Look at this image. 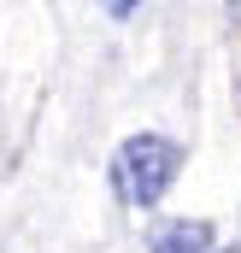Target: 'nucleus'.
<instances>
[{"mask_svg": "<svg viewBox=\"0 0 241 253\" xmlns=\"http://www.w3.org/2000/svg\"><path fill=\"white\" fill-rule=\"evenodd\" d=\"M177 165H182L177 141H165V135H129L112 153V189H118L123 206H153L177 183Z\"/></svg>", "mask_w": 241, "mask_h": 253, "instance_id": "nucleus-1", "label": "nucleus"}, {"mask_svg": "<svg viewBox=\"0 0 241 253\" xmlns=\"http://www.w3.org/2000/svg\"><path fill=\"white\" fill-rule=\"evenodd\" d=\"M147 248L153 253H212V224H200V218H171V224H159V230L147 236Z\"/></svg>", "mask_w": 241, "mask_h": 253, "instance_id": "nucleus-2", "label": "nucleus"}, {"mask_svg": "<svg viewBox=\"0 0 241 253\" xmlns=\"http://www.w3.org/2000/svg\"><path fill=\"white\" fill-rule=\"evenodd\" d=\"M224 253H241V242H230V248H224Z\"/></svg>", "mask_w": 241, "mask_h": 253, "instance_id": "nucleus-3", "label": "nucleus"}]
</instances>
